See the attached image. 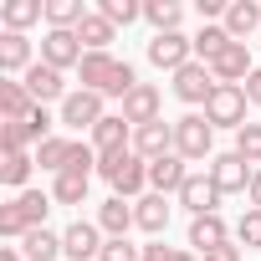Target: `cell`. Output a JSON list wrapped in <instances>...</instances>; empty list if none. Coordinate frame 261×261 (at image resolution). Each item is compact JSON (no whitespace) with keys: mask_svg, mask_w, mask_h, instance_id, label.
Wrapping results in <instances>:
<instances>
[{"mask_svg":"<svg viewBox=\"0 0 261 261\" xmlns=\"http://www.w3.org/2000/svg\"><path fill=\"white\" fill-rule=\"evenodd\" d=\"M97 174L113 185V195H123V200H144L149 159H139L134 149H123V154H102V159H97Z\"/></svg>","mask_w":261,"mask_h":261,"instance_id":"obj_1","label":"cell"},{"mask_svg":"<svg viewBox=\"0 0 261 261\" xmlns=\"http://www.w3.org/2000/svg\"><path fill=\"white\" fill-rule=\"evenodd\" d=\"M210 149H215V128L205 123V113H185V118H174V154H179L185 164L215 159Z\"/></svg>","mask_w":261,"mask_h":261,"instance_id":"obj_2","label":"cell"},{"mask_svg":"<svg viewBox=\"0 0 261 261\" xmlns=\"http://www.w3.org/2000/svg\"><path fill=\"white\" fill-rule=\"evenodd\" d=\"M205 123L210 128H236V134H241V128H246V87H215V97L205 102Z\"/></svg>","mask_w":261,"mask_h":261,"instance_id":"obj_3","label":"cell"},{"mask_svg":"<svg viewBox=\"0 0 261 261\" xmlns=\"http://www.w3.org/2000/svg\"><path fill=\"white\" fill-rule=\"evenodd\" d=\"M205 174H210V185H215L220 195H246V190H251V179H256V169H251L236 149H230V154H215Z\"/></svg>","mask_w":261,"mask_h":261,"instance_id":"obj_4","label":"cell"},{"mask_svg":"<svg viewBox=\"0 0 261 261\" xmlns=\"http://www.w3.org/2000/svg\"><path fill=\"white\" fill-rule=\"evenodd\" d=\"M108 113H102V92H87V87H77V92H67V102H62V113H57V123H67V128H77V134H82V128H87V134H92V128L102 123Z\"/></svg>","mask_w":261,"mask_h":261,"instance_id":"obj_5","label":"cell"},{"mask_svg":"<svg viewBox=\"0 0 261 261\" xmlns=\"http://www.w3.org/2000/svg\"><path fill=\"white\" fill-rule=\"evenodd\" d=\"M215 87H220V82H215V72H210L205 62H190V67L174 72V97L190 102V108H205V102L215 97Z\"/></svg>","mask_w":261,"mask_h":261,"instance_id":"obj_6","label":"cell"},{"mask_svg":"<svg viewBox=\"0 0 261 261\" xmlns=\"http://www.w3.org/2000/svg\"><path fill=\"white\" fill-rule=\"evenodd\" d=\"M149 62L159 67V72H179V67H190L195 62V41L190 36H179V31H164V36H154L149 41Z\"/></svg>","mask_w":261,"mask_h":261,"instance_id":"obj_7","label":"cell"},{"mask_svg":"<svg viewBox=\"0 0 261 261\" xmlns=\"http://www.w3.org/2000/svg\"><path fill=\"white\" fill-rule=\"evenodd\" d=\"M102 246H108V236L97 230V220H72L62 230V256H72V261H97Z\"/></svg>","mask_w":261,"mask_h":261,"instance_id":"obj_8","label":"cell"},{"mask_svg":"<svg viewBox=\"0 0 261 261\" xmlns=\"http://www.w3.org/2000/svg\"><path fill=\"white\" fill-rule=\"evenodd\" d=\"M82 41H77V31H46L41 36V62L46 67H57V72H67V67H82Z\"/></svg>","mask_w":261,"mask_h":261,"instance_id":"obj_9","label":"cell"},{"mask_svg":"<svg viewBox=\"0 0 261 261\" xmlns=\"http://www.w3.org/2000/svg\"><path fill=\"white\" fill-rule=\"evenodd\" d=\"M159 108H164V97H159V87H154V82H139L134 92L123 97V108H118V113H123L128 123H134V128H144V123H159V118H164Z\"/></svg>","mask_w":261,"mask_h":261,"instance_id":"obj_10","label":"cell"},{"mask_svg":"<svg viewBox=\"0 0 261 261\" xmlns=\"http://www.w3.org/2000/svg\"><path fill=\"white\" fill-rule=\"evenodd\" d=\"M92 149H97V159H102V154H123V149H134V123H128L123 113H108V118L92 128Z\"/></svg>","mask_w":261,"mask_h":261,"instance_id":"obj_11","label":"cell"},{"mask_svg":"<svg viewBox=\"0 0 261 261\" xmlns=\"http://www.w3.org/2000/svg\"><path fill=\"white\" fill-rule=\"evenodd\" d=\"M210 72H215V82H225V87H246V77L256 72L251 67V51H246V41H230L215 62H210Z\"/></svg>","mask_w":261,"mask_h":261,"instance_id":"obj_12","label":"cell"},{"mask_svg":"<svg viewBox=\"0 0 261 261\" xmlns=\"http://www.w3.org/2000/svg\"><path fill=\"white\" fill-rule=\"evenodd\" d=\"M174 200H179L190 215H220V200H225V195L210 185V174H190V179H185V190H179Z\"/></svg>","mask_w":261,"mask_h":261,"instance_id":"obj_13","label":"cell"},{"mask_svg":"<svg viewBox=\"0 0 261 261\" xmlns=\"http://www.w3.org/2000/svg\"><path fill=\"white\" fill-rule=\"evenodd\" d=\"M134 154L139 159H164V154H174V123H144V128H134Z\"/></svg>","mask_w":261,"mask_h":261,"instance_id":"obj_14","label":"cell"},{"mask_svg":"<svg viewBox=\"0 0 261 261\" xmlns=\"http://www.w3.org/2000/svg\"><path fill=\"white\" fill-rule=\"evenodd\" d=\"M134 225H139V215H134V200L113 195V200H102V205H97V230H102L108 241H123Z\"/></svg>","mask_w":261,"mask_h":261,"instance_id":"obj_15","label":"cell"},{"mask_svg":"<svg viewBox=\"0 0 261 261\" xmlns=\"http://www.w3.org/2000/svg\"><path fill=\"white\" fill-rule=\"evenodd\" d=\"M36 62H31V36L21 31H0V77H26Z\"/></svg>","mask_w":261,"mask_h":261,"instance_id":"obj_16","label":"cell"},{"mask_svg":"<svg viewBox=\"0 0 261 261\" xmlns=\"http://www.w3.org/2000/svg\"><path fill=\"white\" fill-rule=\"evenodd\" d=\"M21 82H26V92H31L41 108H46V102H67V82H62V72H57V67H46V62H36Z\"/></svg>","mask_w":261,"mask_h":261,"instance_id":"obj_17","label":"cell"},{"mask_svg":"<svg viewBox=\"0 0 261 261\" xmlns=\"http://www.w3.org/2000/svg\"><path fill=\"white\" fill-rule=\"evenodd\" d=\"M185 179H190V169H185L179 154H164V159L149 164V190H154V195H179Z\"/></svg>","mask_w":261,"mask_h":261,"instance_id":"obj_18","label":"cell"},{"mask_svg":"<svg viewBox=\"0 0 261 261\" xmlns=\"http://www.w3.org/2000/svg\"><path fill=\"white\" fill-rule=\"evenodd\" d=\"M113 72H118V57H108V51H87L82 67H77L82 87H87V92H102V97H108V87H113Z\"/></svg>","mask_w":261,"mask_h":261,"instance_id":"obj_19","label":"cell"},{"mask_svg":"<svg viewBox=\"0 0 261 261\" xmlns=\"http://www.w3.org/2000/svg\"><path fill=\"white\" fill-rule=\"evenodd\" d=\"M31 108H36V97L26 92V82H16V77L0 82V118H6V123H26Z\"/></svg>","mask_w":261,"mask_h":261,"instance_id":"obj_20","label":"cell"},{"mask_svg":"<svg viewBox=\"0 0 261 261\" xmlns=\"http://www.w3.org/2000/svg\"><path fill=\"white\" fill-rule=\"evenodd\" d=\"M36 21H46V0H6L0 6V26L6 31L26 36V26H36Z\"/></svg>","mask_w":261,"mask_h":261,"instance_id":"obj_21","label":"cell"},{"mask_svg":"<svg viewBox=\"0 0 261 261\" xmlns=\"http://www.w3.org/2000/svg\"><path fill=\"white\" fill-rule=\"evenodd\" d=\"M134 215H139V230H149L154 241L169 230V195H144L134 200Z\"/></svg>","mask_w":261,"mask_h":261,"instance_id":"obj_22","label":"cell"},{"mask_svg":"<svg viewBox=\"0 0 261 261\" xmlns=\"http://www.w3.org/2000/svg\"><path fill=\"white\" fill-rule=\"evenodd\" d=\"M230 241V230H225V220L220 215H195L190 220V251H215V246H225Z\"/></svg>","mask_w":261,"mask_h":261,"instance_id":"obj_23","label":"cell"},{"mask_svg":"<svg viewBox=\"0 0 261 261\" xmlns=\"http://www.w3.org/2000/svg\"><path fill=\"white\" fill-rule=\"evenodd\" d=\"M225 31H230V41H246L256 26H261V6L256 0H230L225 6V21H220Z\"/></svg>","mask_w":261,"mask_h":261,"instance_id":"obj_24","label":"cell"},{"mask_svg":"<svg viewBox=\"0 0 261 261\" xmlns=\"http://www.w3.org/2000/svg\"><path fill=\"white\" fill-rule=\"evenodd\" d=\"M113 36H118V26H113L108 16H97V11H87V21L77 26L82 51H108V46H113Z\"/></svg>","mask_w":261,"mask_h":261,"instance_id":"obj_25","label":"cell"},{"mask_svg":"<svg viewBox=\"0 0 261 261\" xmlns=\"http://www.w3.org/2000/svg\"><path fill=\"white\" fill-rule=\"evenodd\" d=\"M21 256H26V261H57V256H62V236L46 230V225H36V230H26Z\"/></svg>","mask_w":261,"mask_h":261,"instance_id":"obj_26","label":"cell"},{"mask_svg":"<svg viewBox=\"0 0 261 261\" xmlns=\"http://www.w3.org/2000/svg\"><path fill=\"white\" fill-rule=\"evenodd\" d=\"M87 21L82 0H46V31H77Z\"/></svg>","mask_w":261,"mask_h":261,"instance_id":"obj_27","label":"cell"},{"mask_svg":"<svg viewBox=\"0 0 261 261\" xmlns=\"http://www.w3.org/2000/svg\"><path fill=\"white\" fill-rule=\"evenodd\" d=\"M144 21L154 26V36H164V31H179L185 11H179V0H144Z\"/></svg>","mask_w":261,"mask_h":261,"instance_id":"obj_28","label":"cell"},{"mask_svg":"<svg viewBox=\"0 0 261 261\" xmlns=\"http://www.w3.org/2000/svg\"><path fill=\"white\" fill-rule=\"evenodd\" d=\"M190 41H195V62L210 67V62L230 46V31H225V26H200V36H190Z\"/></svg>","mask_w":261,"mask_h":261,"instance_id":"obj_29","label":"cell"},{"mask_svg":"<svg viewBox=\"0 0 261 261\" xmlns=\"http://www.w3.org/2000/svg\"><path fill=\"white\" fill-rule=\"evenodd\" d=\"M11 205H16V210H21V220L36 230V225H46V210H51L57 200H51V195H41V190H21Z\"/></svg>","mask_w":261,"mask_h":261,"instance_id":"obj_30","label":"cell"},{"mask_svg":"<svg viewBox=\"0 0 261 261\" xmlns=\"http://www.w3.org/2000/svg\"><path fill=\"white\" fill-rule=\"evenodd\" d=\"M31 169H36V154H6V164H0V185L21 195L26 179H31Z\"/></svg>","mask_w":261,"mask_h":261,"instance_id":"obj_31","label":"cell"},{"mask_svg":"<svg viewBox=\"0 0 261 261\" xmlns=\"http://www.w3.org/2000/svg\"><path fill=\"white\" fill-rule=\"evenodd\" d=\"M72 144H77V139H57V134H51L46 144H36V164H41V169H51V174H62V169H67V159H72Z\"/></svg>","mask_w":261,"mask_h":261,"instance_id":"obj_32","label":"cell"},{"mask_svg":"<svg viewBox=\"0 0 261 261\" xmlns=\"http://www.w3.org/2000/svg\"><path fill=\"white\" fill-rule=\"evenodd\" d=\"M87 185H92V174H57V185H51V200L57 205H82L87 200Z\"/></svg>","mask_w":261,"mask_h":261,"instance_id":"obj_33","label":"cell"},{"mask_svg":"<svg viewBox=\"0 0 261 261\" xmlns=\"http://www.w3.org/2000/svg\"><path fill=\"white\" fill-rule=\"evenodd\" d=\"M97 16H108L113 26H128V21L144 16V6H139V0H97Z\"/></svg>","mask_w":261,"mask_h":261,"instance_id":"obj_34","label":"cell"},{"mask_svg":"<svg viewBox=\"0 0 261 261\" xmlns=\"http://www.w3.org/2000/svg\"><path fill=\"white\" fill-rule=\"evenodd\" d=\"M236 154H241V159H246L251 169L261 164V123H246L241 134H236Z\"/></svg>","mask_w":261,"mask_h":261,"instance_id":"obj_35","label":"cell"},{"mask_svg":"<svg viewBox=\"0 0 261 261\" xmlns=\"http://www.w3.org/2000/svg\"><path fill=\"white\" fill-rule=\"evenodd\" d=\"M0 149H6V154H26L31 149V128L26 123H6V128H0Z\"/></svg>","mask_w":261,"mask_h":261,"instance_id":"obj_36","label":"cell"},{"mask_svg":"<svg viewBox=\"0 0 261 261\" xmlns=\"http://www.w3.org/2000/svg\"><path fill=\"white\" fill-rule=\"evenodd\" d=\"M26 220H21V210L16 205H0V236H6V241H26Z\"/></svg>","mask_w":261,"mask_h":261,"instance_id":"obj_37","label":"cell"},{"mask_svg":"<svg viewBox=\"0 0 261 261\" xmlns=\"http://www.w3.org/2000/svg\"><path fill=\"white\" fill-rule=\"evenodd\" d=\"M139 256H144V246H134V241L123 236V241H108L97 261H139Z\"/></svg>","mask_w":261,"mask_h":261,"instance_id":"obj_38","label":"cell"},{"mask_svg":"<svg viewBox=\"0 0 261 261\" xmlns=\"http://www.w3.org/2000/svg\"><path fill=\"white\" fill-rule=\"evenodd\" d=\"M236 241H241V246H261V210H246V215H241Z\"/></svg>","mask_w":261,"mask_h":261,"instance_id":"obj_39","label":"cell"},{"mask_svg":"<svg viewBox=\"0 0 261 261\" xmlns=\"http://www.w3.org/2000/svg\"><path fill=\"white\" fill-rule=\"evenodd\" d=\"M26 128H31V144H46V139H51V113L36 102V108H31V118H26Z\"/></svg>","mask_w":261,"mask_h":261,"instance_id":"obj_40","label":"cell"},{"mask_svg":"<svg viewBox=\"0 0 261 261\" xmlns=\"http://www.w3.org/2000/svg\"><path fill=\"white\" fill-rule=\"evenodd\" d=\"M200 261H246V251H241V246H230V241H225V246H215V251H205V256H200Z\"/></svg>","mask_w":261,"mask_h":261,"instance_id":"obj_41","label":"cell"},{"mask_svg":"<svg viewBox=\"0 0 261 261\" xmlns=\"http://www.w3.org/2000/svg\"><path fill=\"white\" fill-rule=\"evenodd\" d=\"M139 261H174V246H164V241H149Z\"/></svg>","mask_w":261,"mask_h":261,"instance_id":"obj_42","label":"cell"},{"mask_svg":"<svg viewBox=\"0 0 261 261\" xmlns=\"http://www.w3.org/2000/svg\"><path fill=\"white\" fill-rule=\"evenodd\" d=\"M246 102H251V108H261V67L246 77Z\"/></svg>","mask_w":261,"mask_h":261,"instance_id":"obj_43","label":"cell"},{"mask_svg":"<svg viewBox=\"0 0 261 261\" xmlns=\"http://www.w3.org/2000/svg\"><path fill=\"white\" fill-rule=\"evenodd\" d=\"M225 6H230V0H200V16H205V21H215V16L225 21Z\"/></svg>","mask_w":261,"mask_h":261,"instance_id":"obj_44","label":"cell"},{"mask_svg":"<svg viewBox=\"0 0 261 261\" xmlns=\"http://www.w3.org/2000/svg\"><path fill=\"white\" fill-rule=\"evenodd\" d=\"M246 200H251V210H261V169H256V179H251V190H246Z\"/></svg>","mask_w":261,"mask_h":261,"instance_id":"obj_45","label":"cell"},{"mask_svg":"<svg viewBox=\"0 0 261 261\" xmlns=\"http://www.w3.org/2000/svg\"><path fill=\"white\" fill-rule=\"evenodd\" d=\"M0 261H26V256H21V246H0Z\"/></svg>","mask_w":261,"mask_h":261,"instance_id":"obj_46","label":"cell"}]
</instances>
